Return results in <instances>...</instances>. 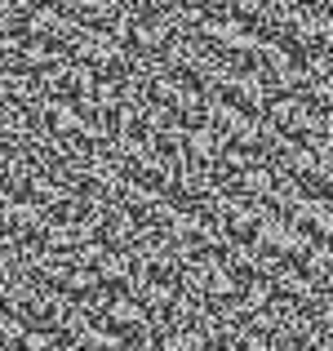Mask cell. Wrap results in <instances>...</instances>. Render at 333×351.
<instances>
[{
    "label": "cell",
    "mask_w": 333,
    "mask_h": 351,
    "mask_svg": "<svg viewBox=\"0 0 333 351\" xmlns=\"http://www.w3.org/2000/svg\"><path fill=\"white\" fill-rule=\"evenodd\" d=\"M218 103H222V112H231V116H240V120L267 112L258 80H245V76H227V80H222V85H218Z\"/></svg>",
    "instance_id": "6da1fadb"
},
{
    "label": "cell",
    "mask_w": 333,
    "mask_h": 351,
    "mask_svg": "<svg viewBox=\"0 0 333 351\" xmlns=\"http://www.w3.org/2000/svg\"><path fill=\"white\" fill-rule=\"evenodd\" d=\"M222 232H227L231 245H258L262 240V223L254 214H227L222 218Z\"/></svg>",
    "instance_id": "7a4b0ae2"
},
{
    "label": "cell",
    "mask_w": 333,
    "mask_h": 351,
    "mask_svg": "<svg viewBox=\"0 0 333 351\" xmlns=\"http://www.w3.org/2000/svg\"><path fill=\"white\" fill-rule=\"evenodd\" d=\"M173 85L187 89V98H205L209 76H205V67H200V62H173Z\"/></svg>",
    "instance_id": "3957f363"
},
{
    "label": "cell",
    "mask_w": 333,
    "mask_h": 351,
    "mask_svg": "<svg viewBox=\"0 0 333 351\" xmlns=\"http://www.w3.org/2000/svg\"><path fill=\"white\" fill-rule=\"evenodd\" d=\"M298 191L307 200H325V205H333V178L325 169H302L298 173Z\"/></svg>",
    "instance_id": "277c9868"
},
{
    "label": "cell",
    "mask_w": 333,
    "mask_h": 351,
    "mask_svg": "<svg viewBox=\"0 0 333 351\" xmlns=\"http://www.w3.org/2000/svg\"><path fill=\"white\" fill-rule=\"evenodd\" d=\"M147 152H151L156 165H160V160H178V156H182V138L164 125V129H156V138H151V147H147Z\"/></svg>",
    "instance_id": "5b68a950"
},
{
    "label": "cell",
    "mask_w": 333,
    "mask_h": 351,
    "mask_svg": "<svg viewBox=\"0 0 333 351\" xmlns=\"http://www.w3.org/2000/svg\"><path fill=\"white\" fill-rule=\"evenodd\" d=\"M129 67H134V62H129L125 53H107L103 67L94 71V80H98V85H125V80H129Z\"/></svg>",
    "instance_id": "8992f818"
},
{
    "label": "cell",
    "mask_w": 333,
    "mask_h": 351,
    "mask_svg": "<svg viewBox=\"0 0 333 351\" xmlns=\"http://www.w3.org/2000/svg\"><path fill=\"white\" fill-rule=\"evenodd\" d=\"M151 138H156V129H151V116H147V112H134V116L125 120V143L151 147Z\"/></svg>",
    "instance_id": "52a82bcc"
},
{
    "label": "cell",
    "mask_w": 333,
    "mask_h": 351,
    "mask_svg": "<svg viewBox=\"0 0 333 351\" xmlns=\"http://www.w3.org/2000/svg\"><path fill=\"white\" fill-rule=\"evenodd\" d=\"M71 14H76L85 27H98V36H103L111 23H120V14H116V9H103V5H80V9H71Z\"/></svg>",
    "instance_id": "ba28073f"
},
{
    "label": "cell",
    "mask_w": 333,
    "mask_h": 351,
    "mask_svg": "<svg viewBox=\"0 0 333 351\" xmlns=\"http://www.w3.org/2000/svg\"><path fill=\"white\" fill-rule=\"evenodd\" d=\"M32 325L36 329H58V311H53V307H36L32 311Z\"/></svg>",
    "instance_id": "9c48e42d"
}]
</instances>
